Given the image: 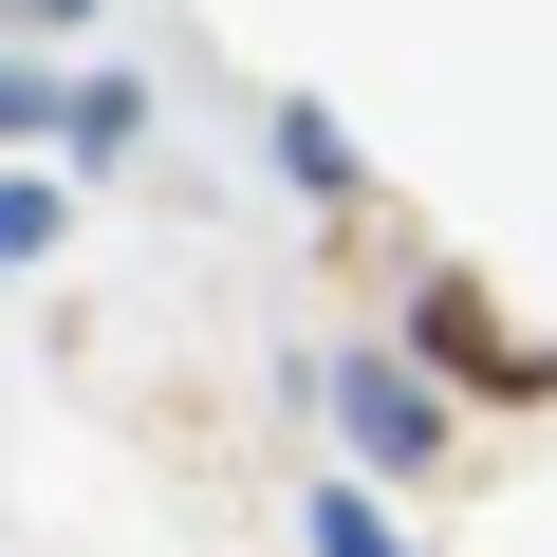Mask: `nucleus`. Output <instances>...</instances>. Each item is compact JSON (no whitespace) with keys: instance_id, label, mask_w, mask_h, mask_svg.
I'll return each mask as SVG.
<instances>
[{"instance_id":"f257e3e1","label":"nucleus","mask_w":557,"mask_h":557,"mask_svg":"<svg viewBox=\"0 0 557 557\" xmlns=\"http://www.w3.org/2000/svg\"><path fill=\"white\" fill-rule=\"evenodd\" d=\"M428 354H446V372H483V391H520V372H539V354H502V317L465 298V278H428Z\"/></svg>"},{"instance_id":"f03ea898","label":"nucleus","mask_w":557,"mask_h":557,"mask_svg":"<svg viewBox=\"0 0 557 557\" xmlns=\"http://www.w3.org/2000/svg\"><path fill=\"white\" fill-rule=\"evenodd\" d=\"M354 428H372V446L409 465V446H428V391H409V372H354Z\"/></svg>"},{"instance_id":"7ed1b4c3","label":"nucleus","mask_w":557,"mask_h":557,"mask_svg":"<svg viewBox=\"0 0 557 557\" xmlns=\"http://www.w3.org/2000/svg\"><path fill=\"white\" fill-rule=\"evenodd\" d=\"M317 557H391V539H372V520H354V502H317Z\"/></svg>"}]
</instances>
